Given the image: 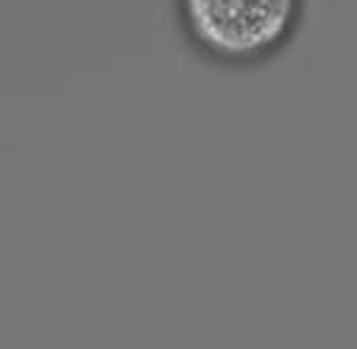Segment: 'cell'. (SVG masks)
<instances>
[{"label":"cell","mask_w":357,"mask_h":349,"mask_svg":"<svg viewBox=\"0 0 357 349\" xmlns=\"http://www.w3.org/2000/svg\"><path fill=\"white\" fill-rule=\"evenodd\" d=\"M301 6L304 0H173L187 45L226 67L273 59L296 36Z\"/></svg>","instance_id":"6da1fadb"}]
</instances>
